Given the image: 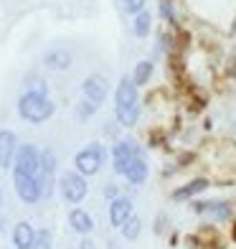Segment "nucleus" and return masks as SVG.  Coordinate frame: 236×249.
<instances>
[{"instance_id": "nucleus-4", "label": "nucleus", "mask_w": 236, "mask_h": 249, "mask_svg": "<svg viewBox=\"0 0 236 249\" xmlns=\"http://www.w3.org/2000/svg\"><path fill=\"white\" fill-rule=\"evenodd\" d=\"M140 150H145V148H142V145H137L132 138L115 140V145H112V171H115L117 176H125L127 168H130V160Z\"/></svg>"}, {"instance_id": "nucleus-21", "label": "nucleus", "mask_w": 236, "mask_h": 249, "mask_svg": "<svg viewBox=\"0 0 236 249\" xmlns=\"http://www.w3.org/2000/svg\"><path fill=\"white\" fill-rule=\"evenodd\" d=\"M97 109H99V105H94V102H89V99H82L76 105V117L79 120H92L97 115Z\"/></svg>"}, {"instance_id": "nucleus-34", "label": "nucleus", "mask_w": 236, "mask_h": 249, "mask_svg": "<svg viewBox=\"0 0 236 249\" xmlns=\"http://www.w3.org/2000/svg\"><path fill=\"white\" fill-rule=\"evenodd\" d=\"M0 206H3V188H0Z\"/></svg>"}, {"instance_id": "nucleus-9", "label": "nucleus", "mask_w": 236, "mask_h": 249, "mask_svg": "<svg viewBox=\"0 0 236 249\" xmlns=\"http://www.w3.org/2000/svg\"><path fill=\"white\" fill-rule=\"evenodd\" d=\"M148 176H150V165H148V153L145 150H140L137 155L130 160V168H127V173H125V178L130 180V186H142L145 180H148Z\"/></svg>"}, {"instance_id": "nucleus-27", "label": "nucleus", "mask_w": 236, "mask_h": 249, "mask_svg": "<svg viewBox=\"0 0 236 249\" xmlns=\"http://www.w3.org/2000/svg\"><path fill=\"white\" fill-rule=\"evenodd\" d=\"M117 196H119V188H117L115 183H107V186H104V198H109V201H115Z\"/></svg>"}, {"instance_id": "nucleus-5", "label": "nucleus", "mask_w": 236, "mask_h": 249, "mask_svg": "<svg viewBox=\"0 0 236 249\" xmlns=\"http://www.w3.org/2000/svg\"><path fill=\"white\" fill-rule=\"evenodd\" d=\"M59 191L69 203H82L89 194V183H86V178L82 173L69 171V173H64L59 178Z\"/></svg>"}, {"instance_id": "nucleus-6", "label": "nucleus", "mask_w": 236, "mask_h": 249, "mask_svg": "<svg viewBox=\"0 0 236 249\" xmlns=\"http://www.w3.org/2000/svg\"><path fill=\"white\" fill-rule=\"evenodd\" d=\"M13 186H16V194L18 198L23 203H36L41 201V180L36 176H31L26 171H18V168H13Z\"/></svg>"}, {"instance_id": "nucleus-26", "label": "nucleus", "mask_w": 236, "mask_h": 249, "mask_svg": "<svg viewBox=\"0 0 236 249\" xmlns=\"http://www.w3.org/2000/svg\"><path fill=\"white\" fill-rule=\"evenodd\" d=\"M125 10H127L130 16H137V13H142V10H145V0H135V3H132V5H127Z\"/></svg>"}, {"instance_id": "nucleus-12", "label": "nucleus", "mask_w": 236, "mask_h": 249, "mask_svg": "<svg viewBox=\"0 0 236 249\" xmlns=\"http://www.w3.org/2000/svg\"><path fill=\"white\" fill-rule=\"evenodd\" d=\"M211 188V180L203 178V176H198V178H190L188 183H183L181 188H175L173 191V201H190V198H196L201 196L203 191Z\"/></svg>"}, {"instance_id": "nucleus-1", "label": "nucleus", "mask_w": 236, "mask_h": 249, "mask_svg": "<svg viewBox=\"0 0 236 249\" xmlns=\"http://www.w3.org/2000/svg\"><path fill=\"white\" fill-rule=\"evenodd\" d=\"M115 120L125 130H132L140 122V94L130 76H122L115 89Z\"/></svg>"}, {"instance_id": "nucleus-8", "label": "nucleus", "mask_w": 236, "mask_h": 249, "mask_svg": "<svg viewBox=\"0 0 236 249\" xmlns=\"http://www.w3.org/2000/svg\"><path fill=\"white\" fill-rule=\"evenodd\" d=\"M82 94L84 99L94 102V105H102L109 94V79L104 74H89L82 84Z\"/></svg>"}, {"instance_id": "nucleus-19", "label": "nucleus", "mask_w": 236, "mask_h": 249, "mask_svg": "<svg viewBox=\"0 0 236 249\" xmlns=\"http://www.w3.org/2000/svg\"><path fill=\"white\" fill-rule=\"evenodd\" d=\"M119 231H122V236H125L127 242H135V239H137V236L142 234V219L132 213V216L119 226Z\"/></svg>"}, {"instance_id": "nucleus-7", "label": "nucleus", "mask_w": 236, "mask_h": 249, "mask_svg": "<svg viewBox=\"0 0 236 249\" xmlns=\"http://www.w3.org/2000/svg\"><path fill=\"white\" fill-rule=\"evenodd\" d=\"M13 168H18V171H26V173H31V176L41 178V150H38L33 142L18 145Z\"/></svg>"}, {"instance_id": "nucleus-14", "label": "nucleus", "mask_w": 236, "mask_h": 249, "mask_svg": "<svg viewBox=\"0 0 236 249\" xmlns=\"http://www.w3.org/2000/svg\"><path fill=\"white\" fill-rule=\"evenodd\" d=\"M13 247L16 249H33L36 247V229L28 221H18L13 226Z\"/></svg>"}, {"instance_id": "nucleus-20", "label": "nucleus", "mask_w": 236, "mask_h": 249, "mask_svg": "<svg viewBox=\"0 0 236 249\" xmlns=\"http://www.w3.org/2000/svg\"><path fill=\"white\" fill-rule=\"evenodd\" d=\"M26 92H36V94H49V87L46 82L38 76V74H28L26 76Z\"/></svg>"}, {"instance_id": "nucleus-17", "label": "nucleus", "mask_w": 236, "mask_h": 249, "mask_svg": "<svg viewBox=\"0 0 236 249\" xmlns=\"http://www.w3.org/2000/svg\"><path fill=\"white\" fill-rule=\"evenodd\" d=\"M208 216L216 219V221H229L234 216V209L229 201H208Z\"/></svg>"}, {"instance_id": "nucleus-32", "label": "nucleus", "mask_w": 236, "mask_h": 249, "mask_svg": "<svg viewBox=\"0 0 236 249\" xmlns=\"http://www.w3.org/2000/svg\"><path fill=\"white\" fill-rule=\"evenodd\" d=\"M132 3H135V0H122V5H125V8H127V5H132Z\"/></svg>"}, {"instance_id": "nucleus-31", "label": "nucleus", "mask_w": 236, "mask_h": 249, "mask_svg": "<svg viewBox=\"0 0 236 249\" xmlns=\"http://www.w3.org/2000/svg\"><path fill=\"white\" fill-rule=\"evenodd\" d=\"M231 239L236 242V224H234V229H231Z\"/></svg>"}, {"instance_id": "nucleus-25", "label": "nucleus", "mask_w": 236, "mask_h": 249, "mask_svg": "<svg viewBox=\"0 0 236 249\" xmlns=\"http://www.w3.org/2000/svg\"><path fill=\"white\" fill-rule=\"evenodd\" d=\"M165 145V135L160 130H150V138H148V148L155 150V148H163Z\"/></svg>"}, {"instance_id": "nucleus-13", "label": "nucleus", "mask_w": 236, "mask_h": 249, "mask_svg": "<svg viewBox=\"0 0 236 249\" xmlns=\"http://www.w3.org/2000/svg\"><path fill=\"white\" fill-rule=\"evenodd\" d=\"M43 64H46V69H51V71H66L74 64V56H71L69 49L56 46V49H49L43 53Z\"/></svg>"}, {"instance_id": "nucleus-23", "label": "nucleus", "mask_w": 236, "mask_h": 249, "mask_svg": "<svg viewBox=\"0 0 236 249\" xmlns=\"http://www.w3.org/2000/svg\"><path fill=\"white\" fill-rule=\"evenodd\" d=\"M33 249H51V231L49 229H38L36 231V247Z\"/></svg>"}, {"instance_id": "nucleus-35", "label": "nucleus", "mask_w": 236, "mask_h": 249, "mask_svg": "<svg viewBox=\"0 0 236 249\" xmlns=\"http://www.w3.org/2000/svg\"><path fill=\"white\" fill-rule=\"evenodd\" d=\"M0 226H3V219H0Z\"/></svg>"}, {"instance_id": "nucleus-3", "label": "nucleus", "mask_w": 236, "mask_h": 249, "mask_svg": "<svg viewBox=\"0 0 236 249\" xmlns=\"http://www.w3.org/2000/svg\"><path fill=\"white\" fill-rule=\"evenodd\" d=\"M104 163H107V148L102 142H92L74 155V168H76V173H82L84 178L97 176L102 171Z\"/></svg>"}, {"instance_id": "nucleus-33", "label": "nucleus", "mask_w": 236, "mask_h": 249, "mask_svg": "<svg viewBox=\"0 0 236 249\" xmlns=\"http://www.w3.org/2000/svg\"><path fill=\"white\" fill-rule=\"evenodd\" d=\"M231 33H234V36H236V18H234V26H231Z\"/></svg>"}, {"instance_id": "nucleus-2", "label": "nucleus", "mask_w": 236, "mask_h": 249, "mask_svg": "<svg viewBox=\"0 0 236 249\" xmlns=\"http://www.w3.org/2000/svg\"><path fill=\"white\" fill-rule=\"evenodd\" d=\"M56 105L49 99V94H36V92H23L18 99V115L31 124H41L53 117Z\"/></svg>"}, {"instance_id": "nucleus-24", "label": "nucleus", "mask_w": 236, "mask_h": 249, "mask_svg": "<svg viewBox=\"0 0 236 249\" xmlns=\"http://www.w3.org/2000/svg\"><path fill=\"white\" fill-rule=\"evenodd\" d=\"M160 16H163L170 26H175V10H173L170 0H163V3H160Z\"/></svg>"}, {"instance_id": "nucleus-28", "label": "nucleus", "mask_w": 236, "mask_h": 249, "mask_svg": "<svg viewBox=\"0 0 236 249\" xmlns=\"http://www.w3.org/2000/svg\"><path fill=\"white\" fill-rule=\"evenodd\" d=\"M190 209H193V213H206V211H208V201H196V198H193Z\"/></svg>"}, {"instance_id": "nucleus-10", "label": "nucleus", "mask_w": 236, "mask_h": 249, "mask_svg": "<svg viewBox=\"0 0 236 249\" xmlns=\"http://www.w3.org/2000/svg\"><path fill=\"white\" fill-rule=\"evenodd\" d=\"M18 153V135L13 130H0V168H10Z\"/></svg>"}, {"instance_id": "nucleus-30", "label": "nucleus", "mask_w": 236, "mask_h": 249, "mask_svg": "<svg viewBox=\"0 0 236 249\" xmlns=\"http://www.w3.org/2000/svg\"><path fill=\"white\" fill-rule=\"evenodd\" d=\"M79 249H94V242H92V239H82V244H79Z\"/></svg>"}, {"instance_id": "nucleus-15", "label": "nucleus", "mask_w": 236, "mask_h": 249, "mask_svg": "<svg viewBox=\"0 0 236 249\" xmlns=\"http://www.w3.org/2000/svg\"><path fill=\"white\" fill-rule=\"evenodd\" d=\"M69 224H71V229H74V231L84 234V236L94 229V219L89 216L84 209H71V211H69Z\"/></svg>"}, {"instance_id": "nucleus-29", "label": "nucleus", "mask_w": 236, "mask_h": 249, "mask_svg": "<svg viewBox=\"0 0 236 249\" xmlns=\"http://www.w3.org/2000/svg\"><path fill=\"white\" fill-rule=\"evenodd\" d=\"M165 226H168V216H165V213H160V216L155 219V226H152V229H155L157 234H163V231H165Z\"/></svg>"}, {"instance_id": "nucleus-11", "label": "nucleus", "mask_w": 236, "mask_h": 249, "mask_svg": "<svg viewBox=\"0 0 236 249\" xmlns=\"http://www.w3.org/2000/svg\"><path fill=\"white\" fill-rule=\"evenodd\" d=\"M135 213L132 209V198L127 196H117L115 201H109V224L115 226V229H119L122 224H125L130 216Z\"/></svg>"}, {"instance_id": "nucleus-18", "label": "nucleus", "mask_w": 236, "mask_h": 249, "mask_svg": "<svg viewBox=\"0 0 236 249\" xmlns=\"http://www.w3.org/2000/svg\"><path fill=\"white\" fill-rule=\"evenodd\" d=\"M150 31H152V16L148 13V10H142V13L135 16L132 33H135L137 38H145V36H150Z\"/></svg>"}, {"instance_id": "nucleus-16", "label": "nucleus", "mask_w": 236, "mask_h": 249, "mask_svg": "<svg viewBox=\"0 0 236 249\" xmlns=\"http://www.w3.org/2000/svg\"><path fill=\"white\" fill-rule=\"evenodd\" d=\"M152 74H155V64L150 61V59H145V61H137L135 64V69H132V82H135V87H148L150 84V79H152Z\"/></svg>"}, {"instance_id": "nucleus-22", "label": "nucleus", "mask_w": 236, "mask_h": 249, "mask_svg": "<svg viewBox=\"0 0 236 249\" xmlns=\"http://www.w3.org/2000/svg\"><path fill=\"white\" fill-rule=\"evenodd\" d=\"M41 173H56V153L53 150L41 153Z\"/></svg>"}]
</instances>
